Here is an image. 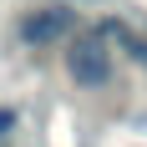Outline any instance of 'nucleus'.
Segmentation results:
<instances>
[{"mask_svg":"<svg viewBox=\"0 0 147 147\" xmlns=\"http://www.w3.org/2000/svg\"><path fill=\"white\" fill-rule=\"evenodd\" d=\"M66 71H71L81 86H102V81H112V56H107V41H102V36H76L71 51H66Z\"/></svg>","mask_w":147,"mask_h":147,"instance_id":"obj_1","label":"nucleus"},{"mask_svg":"<svg viewBox=\"0 0 147 147\" xmlns=\"http://www.w3.org/2000/svg\"><path fill=\"white\" fill-rule=\"evenodd\" d=\"M66 30H71V10L66 5H46V10H30L20 20V41L26 46H56Z\"/></svg>","mask_w":147,"mask_h":147,"instance_id":"obj_2","label":"nucleus"},{"mask_svg":"<svg viewBox=\"0 0 147 147\" xmlns=\"http://www.w3.org/2000/svg\"><path fill=\"white\" fill-rule=\"evenodd\" d=\"M10 127H15V112H10V107H0V137L10 132Z\"/></svg>","mask_w":147,"mask_h":147,"instance_id":"obj_3","label":"nucleus"}]
</instances>
